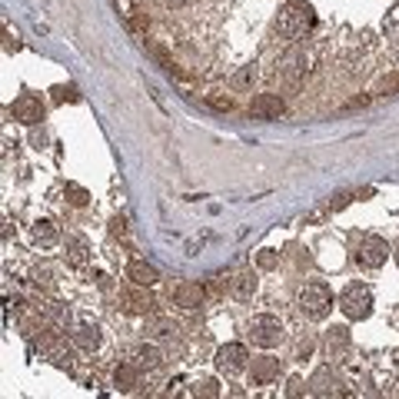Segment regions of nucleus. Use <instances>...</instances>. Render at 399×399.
I'll list each match as a JSON object with an SVG mask.
<instances>
[{
	"label": "nucleus",
	"instance_id": "nucleus-1",
	"mask_svg": "<svg viewBox=\"0 0 399 399\" xmlns=\"http://www.w3.org/2000/svg\"><path fill=\"white\" fill-rule=\"evenodd\" d=\"M316 24V10L313 3L307 0H290L286 7H279V17H277V33L283 40H303Z\"/></svg>",
	"mask_w": 399,
	"mask_h": 399
},
{
	"label": "nucleus",
	"instance_id": "nucleus-2",
	"mask_svg": "<svg viewBox=\"0 0 399 399\" xmlns=\"http://www.w3.org/2000/svg\"><path fill=\"white\" fill-rule=\"evenodd\" d=\"M296 309L313 323L326 320L329 309H333V293H329V286H326V283H307V286H300V293H296Z\"/></svg>",
	"mask_w": 399,
	"mask_h": 399
},
{
	"label": "nucleus",
	"instance_id": "nucleus-3",
	"mask_svg": "<svg viewBox=\"0 0 399 399\" xmlns=\"http://www.w3.org/2000/svg\"><path fill=\"white\" fill-rule=\"evenodd\" d=\"M283 336H286V326H283V320L273 316V313H260V316L250 320V339H253L256 346H263V350L279 346Z\"/></svg>",
	"mask_w": 399,
	"mask_h": 399
},
{
	"label": "nucleus",
	"instance_id": "nucleus-4",
	"mask_svg": "<svg viewBox=\"0 0 399 399\" xmlns=\"http://www.w3.org/2000/svg\"><path fill=\"white\" fill-rule=\"evenodd\" d=\"M339 309L350 316V320H366L373 313V290L366 283H350L343 296H339Z\"/></svg>",
	"mask_w": 399,
	"mask_h": 399
},
{
	"label": "nucleus",
	"instance_id": "nucleus-5",
	"mask_svg": "<svg viewBox=\"0 0 399 399\" xmlns=\"http://www.w3.org/2000/svg\"><path fill=\"white\" fill-rule=\"evenodd\" d=\"M356 260H359V266H366V270H380L389 260V243H386L383 236H363L359 250H356Z\"/></svg>",
	"mask_w": 399,
	"mask_h": 399
},
{
	"label": "nucleus",
	"instance_id": "nucleus-6",
	"mask_svg": "<svg viewBox=\"0 0 399 399\" xmlns=\"http://www.w3.org/2000/svg\"><path fill=\"white\" fill-rule=\"evenodd\" d=\"M246 363H250V353H246L243 343H227V346H220V350H216V369H220V373H227V376L243 373Z\"/></svg>",
	"mask_w": 399,
	"mask_h": 399
},
{
	"label": "nucleus",
	"instance_id": "nucleus-7",
	"mask_svg": "<svg viewBox=\"0 0 399 399\" xmlns=\"http://www.w3.org/2000/svg\"><path fill=\"white\" fill-rule=\"evenodd\" d=\"M343 376H339L333 366H320L313 373V380H309V393L313 396H346V389H343Z\"/></svg>",
	"mask_w": 399,
	"mask_h": 399
},
{
	"label": "nucleus",
	"instance_id": "nucleus-8",
	"mask_svg": "<svg viewBox=\"0 0 399 399\" xmlns=\"http://www.w3.org/2000/svg\"><path fill=\"white\" fill-rule=\"evenodd\" d=\"M283 113H286V104L279 93H256L250 100V117H256V120H279Z\"/></svg>",
	"mask_w": 399,
	"mask_h": 399
},
{
	"label": "nucleus",
	"instance_id": "nucleus-9",
	"mask_svg": "<svg viewBox=\"0 0 399 399\" xmlns=\"http://www.w3.org/2000/svg\"><path fill=\"white\" fill-rule=\"evenodd\" d=\"M10 117H14L17 123H24V127L40 123V120H44V104H40V97H33V93L17 97L14 104H10Z\"/></svg>",
	"mask_w": 399,
	"mask_h": 399
},
{
	"label": "nucleus",
	"instance_id": "nucleus-10",
	"mask_svg": "<svg viewBox=\"0 0 399 399\" xmlns=\"http://www.w3.org/2000/svg\"><path fill=\"white\" fill-rule=\"evenodd\" d=\"M350 346H353V336H350L346 326H333V329H326V339H323V353H326V359L343 363L346 353H350Z\"/></svg>",
	"mask_w": 399,
	"mask_h": 399
},
{
	"label": "nucleus",
	"instance_id": "nucleus-11",
	"mask_svg": "<svg viewBox=\"0 0 399 399\" xmlns=\"http://www.w3.org/2000/svg\"><path fill=\"white\" fill-rule=\"evenodd\" d=\"M277 74L286 80V83H300V80L307 77V54H303L300 47L286 50V54L279 57V63H277Z\"/></svg>",
	"mask_w": 399,
	"mask_h": 399
},
{
	"label": "nucleus",
	"instance_id": "nucleus-12",
	"mask_svg": "<svg viewBox=\"0 0 399 399\" xmlns=\"http://www.w3.org/2000/svg\"><path fill=\"white\" fill-rule=\"evenodd\" d=\"M147 290H150V286H137V283H133V290H123V296H120L123 309L133 313V316H147V313H154L156 300Z\"/></svg>",
	"mask_w": 399,
	"mask_h": 399
},
{
	"label": "nucleus",
	"instance_id": "nucleus-13",
	"mask_svg": "<svg viewBox=\"0 0 399 399\" xmlns=\"http://www.w3.org/2000/svg\"><path fill=\"white\" fill-rule=\"evenodd\" d=\"M279 376V359L273 356H256L250 366V386H270Z\"/></svg>",
	"mask_w": 399,
	"mask_h": 399
},
{
	"label": "nucleus",
	"instance_id": "nucleus-14",
	"mask_svg": "<svg viewBox=\"0 0 399 399\" xmlns=\"http://www.w3.org/2000/svg\"><path fill=\"white\" fill-rule=\"evenodd\" d=\"M63 260L70 266H87L90 263V240L80 236V233H70L67 243H63Z\"/></svg>",
	"mask_w": 399,
	"mask_h": 399
},
{
	"label": "nucleus",
	"instance_id": "nucleus-15",
	"mask_svg": "<svg viewBox=\"0 0 399 399\" xmlns=\"http://www.w3.org/2000/svg\"><path fill=\"white\" fill-rule=\"evenodd\" d=\"M130 359H133V363H137L140 369H147V373H154V369H160V366H163V359H167V356H163V350H160L156 343H140L137 350L130 353Z\"/></svg>",
	"mask_w": 399,
	"mask_h": 399
},
{
	"label": "nucleus",
	"instance_id": "nucleus-16",
	"mask_svg": "<svg viewBox=\"0 0 399 399\" xmlns=\"http://www.w3.org/2000/svg\"><path fill=\"white\" fill-rule=\"evenodd\" d=\"M203 300H206V290H203L200 283H180V286L173 290V303L184 309H200Z\"/></svg>",
	"mask_w": 399,
	"mask_h": 399
},
{
	"label": "nucleus",
	"instance_id": "nucleus-17",
	"mask_svg": "<svg viewBox=\"0 0 399 399\" xmlns=\"http://www.w3.org/2000/svg\"><path fill=\"white\" fill-rule=\"evenodd\" d=\"M140 373H143V369H140L133 359H130V363H120V366L113 369V383H117L120 393H133L140 386Z\"/></svg>",
	"mask_w": 399,
	"mask_h": 399
},
{
	"label": "nucleus",
	"instance_id": "nucleus-18",
	"mask_svg": "<svg viewBox=\"0 0 399 399\" xmlns=\"http://www.w3.org/2000/svg\"><path fill=\"white\" fill-rule=\"evenodd\" d=\"M100 326L97 323H77V329H74V343H77L83 353H93L97 346H100Z\"/></svg>",
	"mask_w": 399,
	"mask_h": 399
},
{
	"label": "nucleus",
	"instance_id": "nucleus-19",
	"mask_svg": "<svg viewBox=\"0 0 399 399\" xmlns=\"http://www.w3.org/2000/svg\"><path fill=\"white\" fill-rule=\"evenodd\" d=\"M177 333H180V323L173 316H150V323H147V336L150 339H173Z\"/></svg>",
	"mask_w": 399,
	"mask_h": 399
},
{
	"label": "nucleus",
	"instance_id": "nucleus-20",
	"mask_svg": "<svg viewBox=\"0 0 399 399\" xmlns=\"http://www.w3.org/2000/svg\"><path fill=\"white\" fill-rule=\"evenodd\" d=\"M127 279L137 283V286H154L156 279H160V273H156V266H150V263L133 260L130 266H127Z\"/></svg>",
	"mask_w": 399,
	"mask_h": 399
},
{
	"label": "nucleus",
	"instance_id": "nucleus-21",
	"mask_svg": "<svg viewBox=\"0 0 399 399\" xmlns=\"http://www.w3.org/2000/svg\"><path fill=\"white\" fill-rule=\"evenodd\" d=\"M230 293L236 296V300H250V296L256 293V277H253L250 270H243V273H236V277L230 279Z\"/></svg>",
	"mask_w": 399,
	"mask_h": 399
},
{
	"label": "nucleus",
	"instance_id": "nucleus-22",
	"mask_svg": "<svg viewBox=\"0 0 399 399\" xmlns=\"http://www.w3.org/2000/svg\"><path fill=\"white\" fill-rule=\"evenodd\" d=\"M33 240H37L40 246H54L57 240H60L57 223H54V220H37V223H33Z\"/></svg>",
	"mask_w": 399,
	"mask_h": 399
},
{
	"label": "nucleus",
	"instance_id": "nucleus-23",
	"mask_svg": "<svg viewBox=\"0 0 399 399\" xmlns=\"http://www.w3.org/2000/svg\"><path fill=\"white\" fill-rule=\"evenodd\" d=\"M383 33H386V40H389V44H399V3L389 10V14H386Z\"/></svg>",
	"mask_w": 399,
	"mask_h": 399
},
{
	"label": "nucleus",
	"instance_id": "nucleus-24",
	"mask_svg": "<svg viewBox=\"0 0 399 399\" xmlns=\"http://www.w3.org/2000/svg\"><path fill=\"white\" fill-rule=\"evenodd\" d=\"M253 83H256V63L243 67V70L233 77V87H236V90H246V87H253Z\"/></svg>",
	"mask_w": 399,
	"mask_h": 399
},
{
	"label": "nucleus",
	"instance_id": "nucleus-25",
	"mask_svg": "<svg viewBox=\"0 0 399 399\" xmlns=\"http://www.w3.org/2000/svg\"><path fill=\"white\" fill-rule=\"evenodd\" d=\"M31 283L37 286V290H54V273L47 270V266H37L31 273Z\"/></svg>",
	"mask_w": 399,
	"mask_h": 399
},
{
	"label": "nucleus",
	"instance_id": "nucleus-26",
	"mask_svg": "<svg viewBox=\"0 0 399 399\" xmlns=\"http://www.w3.org/2000/svg\"><path fill=\"white\" fill-rule=\"evenodd\" d=\"M63 193H67V200H70L74 206H87V200H90V193H87L83 186H77V184H67Z\"/></svg>",
	"mask_w": 399,
	"mask_h": 399
},
{
	"label": "nucleus",
	"instance_id": "nucleus-27",
	"mask_svg": "<svg viewBox=\"0 0 399 399\" xmlns=\"http://www.w3.org/2000/svg\"><path fill=\"white\" fill-rule=\"evenodd\" d=\"M316 350V339L313 336H303L300 343H296V359H309V353Z\"/></svg>",
	"mask_w": 399,
	"mask_h": 399
},
{
	"label": "nucleus",
	"instance_id": "nucleus-28",
	"mask_svg": "<svg viewBox=\"0 0 399 399\" xmlns=\"http://www.w3.org/2000/svg\"><path fill=\"white\" fill-rule=\"evenodd\" d=\"M303 393H307V383H303L300 376H293L290 386H286V396H303Z\"/></svg>",
	"mask_w": 399,
	"mask_h": 399
},
{
	"label": "nucleus",
	"instance_id": "nucleus-29",
	"mask_svg": "<svg viewBox=\"0 0 399 399\" xmlns=\"http://www.w3.org/2000/svg\"><path fill=\"white\" fill-rule=\"evenodd\" d=\"M203 393V396H220V389H216L213 380H203V383H197V396Z\"/></svg>",
	"mask_w": 399,
	"mask_h": 399
},
{
	"label": "nucleus",
	"instance_id": "nucleus-30",
	"mask_svg": "<svg viewBox=\"0 0 399 399\" xmlns=\"http://www.w3.org/2000/svg\"><path fill=\"white\" fill-rule=\"evenodd\" d=\"M260 266H263V270H273V266H277V250H263V253H260Z\"/></svg>",
	"mask_w": 399,
	"mask_h": 399
},
{
	"label": "nucleus",
	"instance_id": "nucleus-31",
	"mask_svg": "<svg viewBox=\"0 0 399 399\" xmlns=\"http://www.w3.org/2000/svg\"><path fill=\"white\" fill-rule=\"evenodd\" d=\"M54 100H57V104H63V100H77V93H74V87H57V90H54Z\"/></svg>",
	"mask_w": 399,
	"mask_h": 399
},
{
	"label": "nucleus",
	"instance_id": "nucleus-32",
	"mask_svg": "<svg viewBox=\"0 0 399 399\" xmlns=\"http://www.w3.org/2000/svg\"><path fill=\"white\" fill-rule=\"evenodd\" d=\"M110 233H113V236H127V220H123V216H113V223H110Z\"/></svg>",
	"mask_w": 399,
	"mask_h": 399
},
{
	"label": "nucleus",
	"instance_id": "nucleus-33",
	"mask_svg": "<svg viewBox=\"0 0 399 399\" xmlns=\"http://www.w3.org/2000/svg\"><path fill=\"white\" fill-rule=\"evenodd\" d=\"M396 90H399V77H386L380 83V93H396Z\"/></svg>",
	"mask_w": 399,
	"mask_h": 399
},
{
	"label": "nucleus",
	"instance_id": "nucleus-34",
	"mask_svg": "<svg viewBox=\"0 0 399 399\" xmlns=\"http://www.w3.org/2000/svg\"><path fill=\"white\" fill-rule=\"evenodd\" d=\"M210 104H213V107H220V110H230V107H233V100H230V97H227V100H220V97H213Z\"/></svg>",
	"mask_w": 399,
	"mask_h": 399
}]
</instances>
